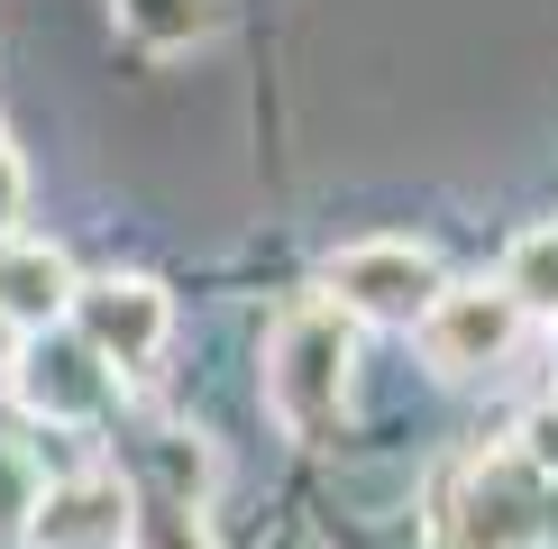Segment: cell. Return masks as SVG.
Wrapping results in <instances>:
<instances>
[{
  "label": "cell",
  "mask_w": 558,
  "mask_h": 549,
  "mask_svg": "<svg viewBox=\"0 0 558 549\" xmlns=\"http://www.w3.org/2000/svg\"><path fill=\"white\" fill-rule=\"evenodd\" d=\"M348 366H357V320L339 303H302L275 320L266 339V403L293 440H320V430L348 412Z\"/></svg>",
  "instance_id": "1"
},
{
  "label": "cell",
  "mask_w": 558,
  "mask_h": 549,
  "mask_svg": "<svg viewBox=\"0 0 558 549\" xmlns=\"http://www.w3.org/2000/svg\"><path fill=\"white\" fill-rule=\"evenodd\" d=\"M541 486H549V476H531L522 449L468 457V467L439 476L430 540L439 549H522V540H541Z\"/></svg>",
  "instance_id": "2"
},
{
  "label": "cell",
  "mask_w": 558,
  "mask_h": 549,
  "mask_svg": "<svg viewBox=\"0 0 558 549\" xmlns=\"http://www.w3.org/2000/svg\"><path fill=\"white\" fill-rule=\"evenodd\" d=\"M320 284H330V303L348 320L412 330V320L430 312V293H439V257L422 239H357V247H339V257L320 266Z\"/></svg>",
  "instance_id": "3"
},
{
  "label": "cell",
  "mask_w": 558,
  "mask_h": 549,
  "mask_svg": "<svg viewBox=\"0 0 558 549\" xmlns=\"http://www.w3.org/2000/svg\"><path fill=\"white\" fill-rule=\"evenodd\" d=\"M412 330H422V357L439 376H495L522 339V312H513L504 284H439Z\"/></svg>",
  "instance_id": "4"
},
{
  "label": "cell",
  "mask_w": 558,
  "mask_h": 549,
  "mask_svg": "<svg viewBox=\"0 0 558 549\" xmlns=\"http://www.w3.org/2000/svg\"><path fill=\"white\" fill-rule=\"evenodd\" d=\"M74 339L101 366H147V357H166V339H174V303L147 284V274H101V284H74Z\"/></svg>",
  "instance_id": "5"
},
{
  "label": "cell",
  "mask_w": 558,
  "mask_h": 549,
  "mask_svg": "<svg viewBox=\"0 0 558 549\" xmlns=\"http://www.w3.org/2000/svg\"><path fill=\"white\" fill-rule=\"evenodd\" d=\"M19 532H28V549H129V486L110 467L56 476V486H37Z\"/></svg>",
  "instance_id": "6"
},
{
  "label": "cell",
  "mask_w": 558,
  "mask_h": 549,
  "mask_svg": "<svg viewBox=\"0 0 558 549\" xmlns=\"http://www.w3.org/2000/svg\"><path fill=\"white\" fill-rule=\"evenodd\" d=\"M10 385L46 412V422H92V412L110 403V366L92 357L74 330H37L28 349H19V376Z\"/></svg>",
  "instance_id": "7"
},
{
  "label": "cell",
  "mask_w": 558,
  "mask_h": 549,
  "mask_svg": "<svg viewBox=\"0 0 558 549\" xmlns=\"http://www.w3.org/2000/svg\"><path fill=\"white\" fill-rule=\"evenodd\" d=\"M64 303H74V266L37 239H0V312L19 330H56Z\"/></svg>",
  "instance_id": "8"
},
{
  "label": "cell",
  "mask_w": 558,
  "mask_h": 549,
  "mask_svg": "<svg viewBox=\"0 0 558 549\" xmlns=\"http://www.w3.org/2000/svg\"><path fill=\"white\" fill-rule=\"evenodd\" d=\"M129 549H211L202 495H174V486H129Z\"/></svg>",
  "instance_id": "9"
},
{
  "label": "cell",
  "mask_w": 558,
  "mask_h": 549,
  "mask_svg": "<svg viewBox=\"0 0 558 549\" xmlns=\"http://www.w3.org/2000/svg\"><path fill=\"white\" fill-rule=\"evenodd\" d=\"M495 284L513 293L522 320H558V229H531V239H513V257H504Z\"/></svg>",
  "instance_id": "10"
},
{
  "label": "cell",
  "mask_w": 558,
  "mask_h": 549,
  "mask_svg": "<svg viewBox=\"0 0 558 549\" xmlns=\"http://www.w3.org/2000/svg\"><path fill=\"white\" fill-rule=\"evenodd\" d=\"M37 457L19 449V440H0V522H28V503H37Z\"/></svg>",
  "instance_id": "11"
},
{
  "label": "cell",
  "mask_w": 558,
  "mask_h": 549,
  "mask_svg": "<svg viewBox=\"0 0 558 549\" xmlns=\"http://www.w3.org/2000/svg\"><path fill=\"white\" fill-rule=\"evenodd\" d=\"M522 467H531V476H558V403H541V412L522 422Z\"/></svg>",
  "instance_id": "12"
},
{
  "label": "cell",
  "mask_w": 558,
  "mask_h": 549,
  "mask_svg": "<svg viewBox=\"0 0 558 549\" xmlns=\"http://www.w3.org/2000/svg\"><path fill=\"white\" fill-rule=\"evenodd\" d=\"M19 202H28V174H19V147L0 137V239L19 229Z\"/></svg>",
  "instance_id": "13"
},
{
  "label": "cell",
  "mask_w": 558,
  "mask_h": 549,
  "mask_svg": "<svg viewBox=\"0 0 558 549\" xmlns=\"http://www.w3.org/2000/svg\"><path fill=\"white\" fill-rule=\"evenodd\" d=\"M19 349H28V330H19V320L0 312V394H10V376H19Z\"/></svg>",
  "instance_id": "14"
}]
</instances>
